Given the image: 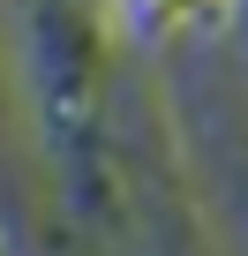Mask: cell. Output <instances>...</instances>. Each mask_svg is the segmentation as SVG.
<instances>
[{
  "mask_svg": "<svg viewBox=\"0 0 248 256\" xmlns=\"http://www.w3.org/2000/svg\"><path fill=\"white\" fill-rule=\"evenodd\" d=\"M158 8H181V0H158Z\"/></svg>",
  "mask_w": 248,
  "mask_h": 256,
  "instance_id": "6da1fadb",
  "label": "cell"
}]
</instances>
